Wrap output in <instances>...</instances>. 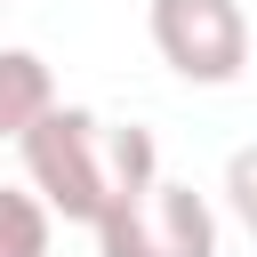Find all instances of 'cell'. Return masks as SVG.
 Instances as JSON below:
<instances>
[{
	"label": "cell",
	"instance_id": "obj_1",
	"mask_svg": "<svg viewBox=\"0 0 257 257\" xmlns=\"http://www.w3.org/2000/svg\"><path fill=\"white\" fill-rule=\"evenodd\" d=\"M24 177L32 193L48 201V217L64 225H104L112 209H128L153 177H161V153L137 120H104L88 104H56L24 145Z\"/></svg>",
	"mask_w": 257,
	"mask_h": 257
},
{
	"label": "cell",
	"instance_id": "obj_2",
	"mask_svg": "<svg viewBox=\"0 0 257 257\" xmlns=\"http://www.w3.org/2000/svg\"><path fill=\"white\" fill-rule=\"evenodd\" d=\"M153 48L177 80L225 88L249 64V16L241 0H153Z\"/></svg>",
	"mask_w": 257,
	"mask_h": 257
},
{
	"label": "cell",
	"instance_id": "obj_3",
	"mask_svg": "<svg viewBox=\"0 0 257 257\" xmlns=\"http://www.w3.org/2000/svg\"><path fill=\"white\" fill-rule=\"evenodd\" d=\"M96 249L104 257H217V217L193 185L153 177L128 209H112L96 225Z\"/></svg>",
	"mask_w": 257,
	"mask_h": 257
},
{
	"label": "cell",
	"instance_id": "obj_4",
	"mask_svg": "<svg viewBox=\"0 0 257 257\" xmlns=\"http://www.w3.org/2000/svg\"><path fill=\"white\" fill-rule=\"evenodd\" d=\"M56 112V80L32 48H0V145H24Z\"/></svg>",
	"mask_w": 257,
	"mask_h": 257
},
{
	"label": "cell",
	"instance_id": "obj_5",
	"mask_svg": "<svg viewBox=\"0 0 257 257\" xmlns=\"http://www.w3.org/2000/svg\"><path fill=\"white\" fill-rule=\"evenodd\" d=\"M48 241H56L48 201H40V193L0 185V257H48Z\"/></svg>",
	"mask_w": 257,
	"mask_h": 257
},
{
	"label": "cell",
	"instance_id": "obj_6",
	"mask_svg": "<svg viewBox=\"0 0 257 257\" xmlns=\"http://www.w3.org/2000/svg\"><path fill=\"white\" fill-rule=\"evenodd\" d=\"M225 201H233V217L257 233V145H241V153L225 161Z\"/></svg>",
	"mask_w": 257,
	"mask_h": 257
}]
</instances>
